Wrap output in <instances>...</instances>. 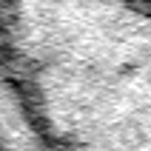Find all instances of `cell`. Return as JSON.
Returning <instances> with one entry per match:
<instances>
[{"label": "cell", "mask_w": 151, "mask_h": 151, "mask_svg": "<svg viewBox=\"0 0 151 151\" xmlns=\"http://www.w3.org/2000/svg\"><path fill=\"white\" fill-rule=\"evenodd\" d=\"M0 151H54L26 106L0 49Z\"/></svg>", "instance_id": "obj_2"}, {"label": "cell", "mask_w": 151, "mask_h": 151, "mask_svg": "<svg viewBox=\"0 0 151 151\" xmlns=\"http://www.w3.org/2000/svg\"><path fill=\"white\" fill-rule=\"evenodd\" d=\"M6 66L54 151H151V6L0 0Z\"/></svg>", "instance_id": "obj_1"}, {"label": "cell", "mask_w": 151, "mask_h": 151, "mask_svg": "<svg viewBox=\"0 0 151 151\" xmlns=\"http://www.w3.org/2000/svg\"><path fill=\"white\" fill-rule=\"evenodd\" d=\"M143 3H148V6H151V0H143Z\"/></svg>", "instance_id": "obj_3"}]
</instances>
